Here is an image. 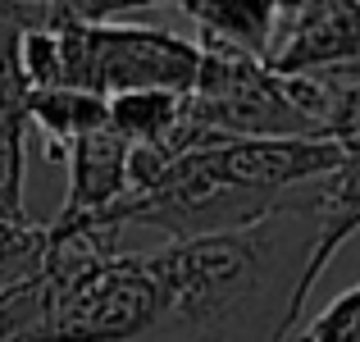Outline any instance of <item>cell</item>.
Listing matches in <instances>:
<instances>
[{
	"label": "cell",
	"mask_w": 360,
	"mask_h": 342,
	"mask_svg": "<svg viewBox=\"0 0 360 342\" xmlns=\"http://www.w3.org/2000/svg\"><path fill=\"white\" fill-rule=\"evenodd\" d=\"M319 192L260 224L160 246L165 315L141 342H288L306 310V270L319 242Z\"/></svg>",
	"instance_id": "obj_1"
},
{
	"label": "cell",
	"mask_w": 360,
	"mask_h": 342,
	"mask_svg": "<svg viewBox=\"0 0 360 342\" xmlns=\"http://www.w3.org/2000/svg\"><path fill=\"white\" fill-rule=\"evenodd\" d=\"M342 165V146L324 137H201L178 151L150 183L132 187L101 224H146L169 242H192L210 233L260 224L306 196L315 178Z\"/></svg>",
	"instance_id": "obj_2"
},
{
	"label": "cell",
	"mask_w": 360,
	"mask_h": 342,
	"mask_svg": "<svg viewBox=\"0 0 360 342\" xmlns=\"http://www.w3.org/2000/svg\"><path fill=\"white\" fill-rule=\"evenodd\" d=\"M46 23L60 37V87H82L96 96L119 91H187L201 73V42L141 23H82L51 9Z\"/></svg>",
	"instance_id": "obj_3"
},
{
	"label": "cell",
	"mask_w": 360,
	"mask_h": 342,
	"mask_svg": "<svg viewBox=\"0 0 360 342\" xmlns=\"http://www.w3.org/2000/svg\"><path fill=\"white\" fill-rule=\"evenodd\" d=\"M187 119L224 137H324V128L297 106L283 73L229 46H201Z\"/></svg>",
	"instance_id": "obj_4"
},
{
	"label": "cell",
	"mask_w": 360,
	"mask_h": 342,
	"mask_svg": "<svg viewBox=\"0 0 360 342\" xmlns=\"http://www.w3.org/2000/svg\"><path fill=\"white\" fill-rule=\"evenodd\" d=\"M269 69L283 78L360 69V0H306V9L283 32Z\"/></svg>",
	"instance_id": "obj_5"
},
{
	"label": "cell",
	"mask_w": 360,
	"mask_h": 342,
	"mask_svg": "<svg viewBox=\"0 0 360 342\" xmlns=\"http://www.w3.org/2000/svg\"><path fill=\"white\" fill-rule=\"evenodd\" d=\"M69 192H64V205L51 224H87L110 215L115 205L128 196L132 187V146L119 137L115 128H96L87 137H78L69 151Z\"/></svg>",
	"instance_id": "obj_6"
},
{
	"label": "cell",
	"mask_w": 360,
	"mask_h": 342,
	"mask_svg": "<svg viewBox=\"0 0 360 342\" xmlns=\"http://www.w3.org/2000/svg\"><path fill=\"white\" fill-rule=\"evenodd\" d=\"M201 46H229L251 60H274L283 37V9L278 0H187Z\"/></svg>",
	"instance_id": "obj_7"
},
{
	"label": "cell",
	"mask_w": 360,
	"mask_h": 342,
	"mask_svg": "<svg viewBox=\"0 0 360 342\" xmlns=\"http://www.w3.org/2000/svg\"><path fill=\"white\" fill-rule=\"evenodd\" d=\"M27 123L51 141V156L64 160V151L78 137L110 123V101L82 87H41L27 91Z\"/></svg>",
	"instance_id": "obj_8"
},
{
	"label": "cell",
	"mask_w": 360,
	"mask_h": 342,
	"mask_svg": "<svg viewBox=\"0 0 360 342\" xmlns=\"http://www.w3.org/2000/svg\"><path fill=\"white\" fill-rule=\"evenodd\" d=\"M27 82L0 87V224H32L23 210V141H27Z\"/></svg>",
	"instance_id": "obj_9"
},
{
	"label": "cell",
	"mask_w": 360,
	"mask_h": 342,
	"mask_svg": "<svg viewBox=\"0 0 360 342\" xmlns=\"http://www.w3.org/2000/svg\"><path fill=\"white\" fill-rule=\"evenodd\" d=\"M301 342H360V283L319 306V315L301 329Z\"/></svg>",
	"instance_id": "obj_10"
},
{
	"label": "cell",
	"mask_w": 360,
	"mask_h": 342,
	"mask_svg": "<svg viewBox=\"0 0 360 342\" xmlns=\"http://www.w3.org/2000/svg\"><path fill=\"white\" fill-rule=\"evenodd\" d=\"M328 137L342 151H360V69H338V96L328 114Z\"/></svg>",
	"instance_id": "obj_11"
},
{
	"label": "cell",
	"mask_w": 360,
	"mask_h": 342,
	"mask_svg": "<svg viewBox=\"0 0 360 342\" xmlns=\"http://www.w3.org/2000/svg\"><path fill=\"white\" fill-rule=\"evenodd\" d=\"M155 5H187V0H69V5H60V14L82 18V23H119L123 14L155 9Z\"/></svg>",
	"instance_id": "obj_12"
},
{
	"label": "cell",
	"mask_w": 360,
	"mask_h": 342,
	"mask_svg": "<svg viewBox=\"0 0 360 342\" xmlns=\"http://www.w3.org/2000/svg\"><path fill=\"white\" fill-rule=\"evenodd\" d=\"M9 5H18V9H27V14H37L46 23L51 18V9H60V5H69V0H9Z\"/></svg>",
	"instance_id": "obj_13"
}]
</instances>
